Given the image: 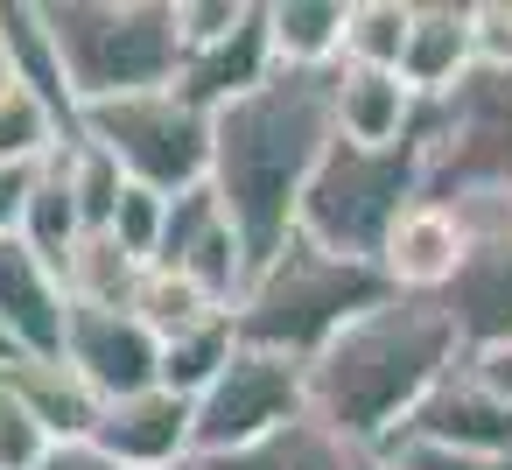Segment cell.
<instances>
[{
  "label": "cell",
  "instance_id": "6da1fadb",
  "mask_svg": "<svg viewBox=\"0 0 512 470\" xmlns=\"http://www.w3.org/2000/svg\"><path fill=\"white\" fill-rule=\"evenodd\" d=\"M330 141V71H267V85L211 113L204 190L218 197V218L253 274L295 239V204Z\"/></svg>",
  "mask_w": 512,
  "mask_h": 470
},
{
  "label": "cell",
  "instance_id": "7a4b0ae2",
  "mask_svg": "<svg viewBox=\"0 0 512 470\" xmlns=\"http://www.w3.org/2000/svg\"><path fill=\"white\" fill-rule=\"evenodd\" d=\"M456 365H463V337H456L449 309L428 295H386V302L358 309L302 365V386H309V414L372 456L421 407V393Z\"/></svg>",
  "mask_w": 512,
  "mask_h": 470
},
{
  "label": "cell",
  "instance_id": "3957f363",
  "mask_svg": "<svg viewBox=\"0 0 512 470\" xmlns=\"http://www.w3.org/2000/svg\"><path fill=\"white\" fill-rule=\"evenodd\" d=\"M43 29L57 43L78 113L106 99L162 92L183 71L176 0H43Z\"/></svg>",
  "mask_w": 512,
  "mask_h": 470
},
{
  "label": "cell",
  "instance_id": "277c9868",
  "mask_svg": "<svg viewBox=\"0 0 512 470\" xmlns=\"http://www.w3.org/2000/svg\"><path fill=\"white\" fill-rule=\"evenodd\" d=\"M386 274L365 267V260H330L316 253L309 239H288L239 295L232 309V337L246 351H274V358H295L309 365L358 309L386 302Z\"/></svg>",
  "mask_w": 512,
  "mask_h": 470
},
{
  "label": "cell",
  "instance_id": "5b68a950",
  "mask_svg": "<svg viewBox=\"0 0 512 470\" xmlns=\"http://www.w3.org/2000/svg\"><path fill=\"white\" fill-rule=\"evenodd\" d=\"M421 197V134L393 148H351L330 141L302 204H295V239H309L330 260H379L393 218Z\"/></svg>",
  "mask_w": 512,
  "mask_h": 470
},
{
  "label": "cell",
  "instance_id": "8992f818",
  "mask_svg": "<svg viewBox=\"0 0 512 470\" xmlns=\"http://www.w3.org/2000/svg\"><path fill=\"white\" fill-rule=\"evenodd\" d=\"M414 134L428 204L463 190H512V71H470L456 92L421 99Z\"/></svg>",
  "mask_w": 512,
  "mask_h": 470
},
{
  "label": "cell",
  "instance_id": "52a82bcc",
  "mask_svg": "<svg viewBox=\"0 0 512 470\" xmlns=\"http://www.w3.org/2000/svg\"><path fill=\"white\" fill-rule=\"evenodd\" d=\"M78 141H92L127 183H141L155 197H183L211 169V113H197L176 85L85 106L78 113Z\"/></svg>",
  "mask_w": 512,
  "mask_h": 470
},
{
  "label": "cell",
  "instance_id": "ba28073f",
  "mask_svg": "<svg viewBox=\"0 0 512 470\" xmlns=\"http://www.w3.org/2000/svg\"><path fill=\"white\" fill-rule=\"evenodd\" d=\"M295 414H309L302 365L239 344V351L225 358V372L190 400V463L225 456V449H246V442L274 435L281 421H295Z\"/></svg>",
  "mask_w": 512,
  "mask_h": 470
},
{
  "label": "cell",
  "instance_id": "9c48e42d",
  "mask_svg": "<svg viewBox=\"0 0 512 470\" xmlns=\"http://www.w3.org/2000/svg\"><path fill=\"white\" fill-rule=\"evenodd\" d=\"M155 337L134 323V309H78L64 302V344L57 358L85 379V393L106 407V400H127V393H148L155 386Z\"/></svg>",
  "mask_w": 512,
  "mask_h": 470
},
{
  "label": "cell",
  "instance_id": "30bf717a",
  "mask_svg": "<svg viewBox=\"0 0 512 470\" xmlns=\"http://www.w3.org/2000/svg\"><path fill=\"white\" fill-rule=\"evenodd\" d=\"M393 442H428V449H463V456H512V400H498L470 365H456L421 393V407L393 428Z\"/></svg>",
  "mask_w": 512,
  "mask_h": 470
},
{
  "label": "cell",
  "instance_id": "8fae6325",
  "mask_svg": "<svg viewBox=\"0 0 512 470\" xmlns=\"http://www.w3.org/2000/svg\"><path fill=\"white\" fill-rule=\"evenodd\" d=\"M85 449L120 470H190V400H176L162 386L106 400Z\"/></svg>",
  "mask_w": 512,
  "mask_h": 470
},
{
  "label": "cell",
  "instance_id": "7c38bea8",
  "mask_svg": "<svg viewBox=\"0 0 512 470\" xmlns=\"http://www.w3.org/2000/svg\"><path fill=\"white\" fill-rule=\"evenodd\" d=\"M463 260H470V239H463V225L442 211V204H428V197H414L400 218H393V232H386V246H379V274H386V288L393 295H428V302H442L449 295V281L463 274Z\"/></svg>",
  "mask_w": 512,
  "mask_h": 470
},
{
  "label": "cell",
  "instance_id": "4fadbf2b",
  "mask_svg": "<svg viewBox=\"0 0 512 470\" xmlns=\"http://www.w3.org/2000/svg\"><path fill=\"white\" fill-rule=\"evenodd\" d=\"M470 0H407V43H400V85L414 99H442L470 78Z\"/></svg>",
  "mask_w": 512,
  "mask_h": 470
},
{
  "label": "cell",
  "instance_id": "5bb4252c",
  "mask_svg": "<svg viewBox=\"0 0 512 470\" xmlns=\"http://www.w3.org/2000/svg\"><path fill=\"white\" fill-rule=\"evenodd\" d=\"M267 71H274V50H267V8H253V0H246V15L232 22V36H218V43H204V50L183 57L176 92H183L197 113H218V106L246 99L253 85H267Z\"/></svg>",
  "mask_w": 512,
  "mask_h": 470
},
{
  "label": "cell",
  "instance_id": "9a60e30c",
  "mask_svg": "<svg viewBox=\"0 0 512 470\" xmlns=\"http://www.w3.org/2000/svg\"><path fill=\"white\" fill-rule=\"evenodd\" d=\"M421 99L393 78V71H358V64H330V127L351 148H393L414 134Z\"/></svg>",
  "mask_w": 512,
  "mask_h": 470
},
{
  "label": "cell",
  "instance_id": "2e32d148",
  "mask_svg": "<svg viewBox=\"0 0 512 470\" xmlns=\"http://www.w3.org/2000/svg\"><path fill=\"white\" fill-rule=\"evenodd\" d=\"M0 330L22 344V358H57L64 344V288L15 232L0 239Z\"/></svg>",
  "mask_w": 512,
  "mask_h": 470
},
{
  "label": "cell",
  "instance_id": "e0dca14e",
  "mask_svg": "<svg viewBox=\"0 0 512 470\" xmlns=\"http://www.w3.org/2000/svg\"><path fill=\"white\" fill-rule=\"evenodd\" d=\"M0 64H8V85H22L29 99H43L50 120L78 141V99L64 85L57 43L43 29V0H0Z\"/></svg>",
  "mask_w": 512,
  "mask_h": 470
},
{
  "label": "cell",
  "instance_id": "ac0fdd59",
  "mask_svg": "<svg viewBox=\"0 0 512 470\" xmlns=\"http://www.w3.org/2000/svg\"><path fill=\"white\" fill-rule=\"evenodd\" d=\"M442 309H449V323L463 337V358L470 351H491L498 337H512V239L470 246V260L449 281Z\"/></svg>",
  "mask_w": 512,
  "mask_h": 470
},
{
  "label": "cell",
  "instance_id": "d6986e66",
  "mask_svg": "<svg viewBox=\"0 0 512 470\" xmlns=\"http://www.w3.org/2000/svg\"><path fill=\"white\" fill-rule=\"evenodd\" d=\"M0 386H8V393L43 421V435H50L57 449H78V442L92 435V421H99V400L85 393V379H78L64 358H22V365L0 372Z\"/></svg>",
  "mask_w": 512,
  "mask_h": 470
},
{
  "label": "cell",
  "instance_id": "ffe728a7",
  "mask_svg": "<svg viewBox=\"0 0 512 470\" xmlns=\"http://www.w3.org/2000/svg\"><path fill=\"white\" fill-rule=\"evenodd\" d=\"M358 463H365V449H351L344 435H330L316 414H295L274 435H260L246 449H225V456H204L190 470H358Z\"/></svg>",
  "mask_w": 512,
  "mask_h": 470
},
{
  "label": "cell",
  "instance_id": "44dd1931",
  "mask_svg": "<svg viewBox=\"0 0 512 470\" xmlns=\"http://www.w3.org/2000/svg\"><path fill=\"white\" fill-rule=\"evenodd\" d=\"M344 43V0H267L274 71H330Z\"/></svg>",
  "mask_w": 512,
  "mask_h": 470
},
{
  "label": "cell",
  "instance_id": "7402d4cb",
  "mask_svg": "<svg viewBox=\"0 0 512 470\" xmlns=\"http://www.w3.org/2000/svg\"><path fill=\"white\" fill-rule=\"evenodd\" d=\"M134 281H141V260H134L113 232H85V239L71 246L64 274H57L64 302H78V309H127V302H134Z\"/></svg>",
  "mask_w": 512,
  "mask_h": 470
},
{
  "label": "cell",
  "instance_id": "603a6c76",
  "mask_svg": "<svg viewBox=\"0 0 512 470\" xmlns=\"http://www.w3.org/2000/svg\"><path fill=\"white\" fill-rule=\"evenodd\" d=\"M232 351H239L232 316H204V323H190V330L162 337V351H155V386H162V393H176V400H197V393L225 372V358H232Z\"/></svg>",
  "mask_w": 512,
  "mask_h": 470
},
{
  "label": "cell",
  "instance_id": "cb8c5ba5",
  "mask_svg": "<svg viewBox=\"0 0 512 470\" xmlns=\"http://www.w3.org/2000/svg\"><path fill=\"white\" fill-rule=\"evenodd\" d=\"M15 239L50 267V274H64V260H71V246L85 239V218H78V204H71V190H64V176L43 162L36 169V183H29V197H22V218H15Z\"/></svg>",
  "mask_w": 512,
  "mask_h": 470
},
{
  "label": "cell",
  "instance_id": "d4e9b609",
  "mask_svg": "<svg viewBox=\"0 0 512 470\" xmlns=\"http://www.w3.org/2000/svg\"><path fill=\"white\" fill-rule=\"evenodd\" d=\"M400 43H407V0H344V43H337V64H358V71H400Z\"/></svg>",
  "mask_w": 512,
  "mask_h": 470
},
{
  "label": "cell",
  "instance_id": "484cf974",
  "mask_svg": "<svg viewBox=\"0 0 512 470\" xmlns=\"http://www.w3.org/2000/svg\"><path fill=\"white\" fill-rule=\"evenodd\" d=\"M64 141H71V134L50 120V106H43V99H29L22 85H0V169L36 176Z\"/></svg>",
  "mask_w": 512,
  "mask_h": 470
},
{
  "label": "cell",
  "instance_id": "4316f807",
  "mask_svg": "<svg viewBox=\"0 0 512 470\" xmlns=\"http://www.w3.org/2000/svg\"><path fill=\"white\" fill-rule=\"evenodd\" d=\"M134 323L162 344V337H176V330H190V323H204V316H225V309H211L183 274H169V267H141V281H134Z\"/></svg>",
  "mask_w": 512,
  "mask_h": 470
},
{
  "label": "cell",
  "instance_id": "83f0119b",
  "mask_svg": "<svg viewBox=\"0 0 512 470\" xmlns=\"http://www.w3.org/2000/svg\"><path fill=\"white\" fill-rule=\"evenodd\" d=\"M162 218H169V197H155V190H141V183H127L120 190V204H113V218H106V232L148 267L155 260V246H162Z\"/></svg>",
  "mask_w": 512,
  "mask_h": 470
},
{
  "label": "cell",
  "instance_id": "f1b7e54d",
  "mask_svg": "<svg viewBox=\"0 0 512 470\" xmlns=\"http://www.w3.org/2000/svg\"><path fill=\"white\" fill-rule=\"evenodd\" d=\"M218 225V197L197 183V190H183V197H169V218H162V246H155V260L148 267H176L204 232Z\"/></svg>",
  "mask_w": 512,
  "mask_h": 470
},
{
  "label": "cell",
  "instance_id": "f546056e",
  "mask_svg": "<svg viewBox=\"0 0 512 470\" xmlns=\"http://www.w3.org/2000/svg\"><path fill=\"white\" fill-rule=\"evenodd\" d=\"M50 435H43V421L8 393V386H0V470H43L50 463Z\"/></svg>",
  "mask_w": 512,
  "mask_h": 470
},
{
  "label": "cell",
  "instance_id": "4dcf8cb0",
  "mask_svg": "<svg viewBox=\"0 0 512 470\" xmlns=\"http://www.w3.org/2000/svg\"><path fill=\"white\" fill-rule=\"evenodd\" d=\"M470 64L512 71V0H470Z\"/></svg>",
  "mask_w": 512,
  "mask_h": 470
},
{
  "label": "cell",
  "instance_id": "1f68e13d",
  "mask_svg": "<svg viewBox=\"0 0 512 470\" xmlns=\"http://www.w3.org/2000/svg\"><path fill=\"white\" fill-rule=\"evenodd\" d=\"M246 15V0H176V36H183V57L232 36V22Z\"/></svg>",
  "mask_w": 512,
  "mask_h": 470
},
{
  "label": "cell",
  "instance_id": "d6a6232c",
  "mask_svg": "<svg viewBox=\"0 0 512 470\" xmlns=\"http://www.w3.org/2000/svg\"><path fill=\"white\" fill-rule=\"evenodd\" d=\"M393 470H512V456H463V449H428V442H386L372 449Z\"/></svg>",
  "mask_w": 512,
  "mask_h": 470
},
{
  "label": "cell",
  "instance_id": "836d02e7",
  "mask_svg": "<svg viewBox=\"0 0 512 470\" xmlns=\"http://www.w3.org/2000/svg\"><path fill=\"white\" fill-rule=\"evenodd\" d=\"M463 365H470V372H477V379H484L498 400H512V337H498L491 351H470Z\"/></svg>",
  "mask_w": 512,
  "mask_h": 470
},
{
  "label": "cell",
  "instance_id": "e575fe53",
  "mask_svg": "<svg viewBox=\"0 0 512 470\" xmlns=\"http://www.w3.org/2000/svg\"><path fill=\"white\" fill-rule=\"evenodd\" d=\"M29 183H36V176H22V169H0V239L15 232V218H22V197H29Z\"/></svg>",
  "mask_w": 512,
  "mask_h": 470
},
{
  "label": "cell",
  "instance_id": "d590c367",
  "mask_svg": "<svg viewBox=\"0 0 512 470\" xmlns=\"http://www.w3.org/2000/svg\"><path fill=\"white\" fill-rule=\"evenodd\" d=\"M43 470H120V463H99V456L78 442V449H50V463H43Z\"/></svg>",
  "mask_w": 512,
  "mask_h": 470
},
{
  "label": "cell",
  "instance_id": "8d00e7d4",
  "mask_svg": "<svg viewBox=\"0 0 512 470\" xmlns=\"http://www.w3.org/2000/svg\"><path fill=\"white\" fill-rule=\"evenodd\" d=\"M8 365H22V344H15L8 330H0V372H8Z\"/></svg>",
  "mask_w": 512,
  "mask_h": 470
},
{
  "label": "cell",
  "instance_id": "74e56055",
  "mask_svg": "<svg viewBox=\"0 0 512 470\" xmlns=\"http://www.w3.org/2000/svg\"><path fill=\"white\" fill-rule=\"evenodd\" d=\"M358 470H393V463H386V456H365V463H358Z\"/></svg>",
  "mask_w": 512,
  "mask_h": 470
},
{
  "label": "cell",
  "instance_id": "f35d334b",
  "mask_svg": "<svg viewBox=\"0 0 512 470\" xmlns=\"http://www.w3.org/2000/svg\"><path fill=\"white\" fill-rule=\"evenodd\" d=\"M0 85H8V64H0Z\"/></svg>",
  "mask_w": 512,
  "mask_h": 470
}]
</instances>
